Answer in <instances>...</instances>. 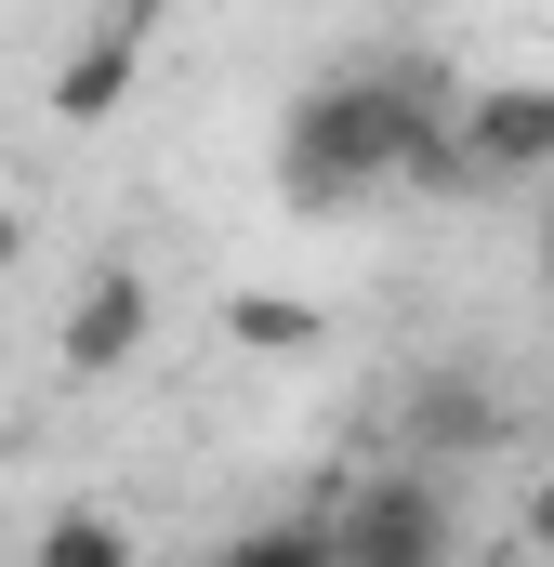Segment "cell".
I'll list each match as a JSON object with an SVG mask.
<instances>
[{
	"label": "cell",
	"mask_w": 554,
	"mask_h": 567,
	"mask_svg": "<svg viewBox=\"0 0 554 567\" xmlns=\"http://www.w3.org/2000/svg\"><path fill=\"white\" fill-rule=\"evenodd\" d=\"M277 185L304 212H357L383 185H449V106L422 93L410 66H357V80H317L277 133Z\"/></svg>",
	"instance_id": "6da1fadb"
},
{
	"label": "cell",
	"mask_w": 554,
	"mask_h": 567,
	"mask_svg": "<svg viewBox=\"0 0 554 567\" xmlns=\"http://www.w3.org/2000/svg\"><path fill=\"white\" fill-rule=\"evenodd\" d=\"M317 528H330L343 567H449V488H435L422 462H383V475H357Z\"/></svg>",
	"instance_id": "7a4b0ae2"
},
{
	"label": "cell",
	"mask_w": 554,
	"mask_h": 567,
	"mask_svg": "<svg viewBox=\"0 0 554 567\" xmlns=\"http://www.w3.org/2000/svg\"><path fill=\"white\" fill-rule=\"evenodd\" d=\"M554 172V80H489L449 106V198L462 185H542Z\"/></svg>",
	"instance_id": "3957f363"
},
{
	"label": "cell",
	"mask_w": 554,
	"mask_h": 567,
	"mask_svg": "<svg viewBox=\"0 0 554 567\" xmlns=\"http://www.w3.org/2000/svg\"><path fill=\"white\" fill-rule=\"evenodd\" d=\"M145 317H158V290H145L133 265L80 278V303H66V370H120V357L145 343Z\"/></svg>",
	"instance_id": "277c9868"
},
{
	"label": "cell",
	"mask_w": 554,
	"mask_h": 567,
	"mask_svg": "<svg viewBox=\"0 0 554 567\" xmlns=\"http://www.w3.org/2000/svg\"><path fill=\"white\" fill-rule=\"evenodd\" d=\"M502 396H489V383H475V370H435V383H422L410 396V449L422 462H475V449H502Z\"/></svg>",
	"instance_id": "5b68a950"
},
{
	"label": "cell",
	"mask_w": 554,
	"mask_h": 567,
	"mask_svg": "<svg viewBox=\"0 0 554 567\" xmlns=\"http://www.w3.org/2000/svg\"><path fill=\"white\" fill-rule=\"evenodd\" d=\"M133 66H145V13H106L93 40H66V66H53V106H66V120H106V106L133 93Z\"/></svg>",
	"instance_id": "8992f818"
},
{
	"label": "cell",
	"mask_w": 554,
	"mask_h": 567,
	"mask_svg": "<svg viewBox=\"0 0 554 567\" xmlns=\"http://www.w3.org/2000/svg\"><path fill=\"white\" fill-rule=\"evenodd\" d=\"M225 330H238L252 357H304V343H317V303H290V290H238Z\"/></svg>",
	"instance_id": "52a82bcc"
},
{
	"label": "cell",
	"mask_w": 554,
	"mask_h": 567,
	"mask_svg": "<svg viewBox=\"0 0 554 567\" xmlns=\"http://www.w3.org/2000/svg\"><path fill=\"white\" fill-rule=\"evenodd\" d=\"M27 567H145V555H133V528H120V515H53Z\"/></svg>",
	"instance_id": "ba28073f"
},
{
	"label": "cell",
	"mask_w": 554,
	"mask_h": 567,
	"mask_svg": "<svg viewBox=\"0 0 554 567\" xmlns=\"http://www.w3.org/2000/svg\"><path fill=\"white\" fill-rule=\"evenodd\" d=\"M212 567H343V555H330V528H317V515H277V528H238Z\"/></svg>",
	"instance_id": "9c48e42d"
},
{
	"label": "cell",
	"mask_w": 554,
	"mask_h": 567,
	"mask_svg": "<svg viewBox=\"0 0 554 567\" xmlns=\"http://www.w3.org/2000/svg\"><path fill=\"white\" fill-rule=\"evenodd\" d=\"M529 555H554V475L529 488Z\"/></svg>",
	"instance_id": "30bf717a"
},
{
	"label": "cell",
	"mask_w": 554,
	"mask_h": 567,
	"mask_svg": "<svg viewBox=\"0 0 554 567\" xmlns=\"http://www.w3.org/2000/svg\"><path fill=\"white\" fill-rule=\"evenodd\" d=\"M13 251H27V212H13V198H0V265H13Z\"/></svg>",
	"instance_id": "8fae6325"
},
{
	"label": "cell",
	"mask_w": 554,
	"mask_h": 567,
	"mask_svg": "<svg viewBox=\"0 0 554 567\" xmlns=\"http://www.w3.org/2000/svg\"><path fill=\"white\" fill-rule=\"evenodd\" d=\"M542 290H554V212H542Z\"/></svg>",
	"instance_id": "7c38bea8"
}]
</instances>
